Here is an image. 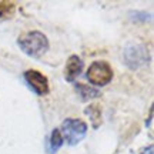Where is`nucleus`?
Listing matches in <instances>:
<instances>
[{
	"label": "nucleus",
	"mask_w": 154,
	"mask_h": 154,
	"mask_svg": "<svg viewBox=\"0 0 154 154\" xmlns=\"http://www.w3.org/2000/svg\"><path fill=\"white\" fill-rule=\"evenodd\" d=\"M17 46L22 49L23 53L34 59L42 57L50 49L47 36L38 30H29V32L22 33L17 37Z\"/></svg>",
	"instance_id": "obj_1"
},
{
	"label": "nucleus",
	"mask_w": 154,
	"mask_h": 154,
	"mask_svg": "<svg viewBox=\"0 0 154 154\" xmlns=\"http://www.w3.org/2000/svg\"><path fill=\"white\" fill-rule=\"evenodd\" d=\"M123 60L130 70L136 72L144 67L150 61L149 50L144 44L140 43H128L123 50Z\"/></svg>",
	"instance_id": "obj_2"
},
{
	"label": "nucleus",
	"mask_w": 154,
	"mask_h": 154,
	"mask_svg": "<svg viewBox=\"0 0 154 154\" xmlns=\"http://www.w3.org/2000/svg\"><path fill=\"white\" fill-rule=\"evenodd\" d=\"M87 123L82 119H66L63 121L61 127L59 128L61 133L63 140H66L69 146H76L82 141L87 134Z\"/></svg>",
	"instance_id": "obj_3"
},
{
	"label": "nucleus",
	"mask_w": 154,
	"mask_h": 154,
	"mask_svg": "<svg viewBox=\"0 0 154 154\" xmlns=\"http://www.w3.org/2000/svg\"><path fill=\"white\" fill-rule=\"evenodd\" d=\"M113 69L109 64V61L104 60H97L93 61L87 70V80L90 82V84L97 86V87H103L106 84L113 80Z\"/></svg>",
	"instance_id": "obj_4"
},
{
	"label": "nucleus",
	"mask_w": 154,
	"mask_h": 154,
	"mask_svg": "<svg viewBox=\"0 0 154 154\" xmlns=\"http://www.w3.org/2000/svg\"><path fill=\"white\" fill-rule=\"evenodd\" d=\"M23 77L36 94H38V96L49 94L50 84L47 77L44 76L43 73H40L38 70H34V69H30V70H26L23 73Z\"/></svg>",
	"instance_id": "obj_5"
},
{
	"label": "nucleus",
	"mask_w": 154,
	"mask_h": 154,
	"mask_svg": "<svg viewBox=\"0 0 154 154\" xmlns=\"http://www.w3.org/2000/svg\"><path fill=\"white\" fill-rule=\"evenodd\" d=\"M83 67H84L83 60L77 54L70 56L66 63V69H64V79H66V82H69V83L74 82L77 77L82 74Z\"/></svg>",
	"instance_id": "obj_6"
},
{
	"label": "nucleus",
	"mask_w": 154,
	"mask_h": 154,
	"mask_svg": "<svg viewBox=\"0 0 154 154\" xmlns=\"http://www.w3.org/2000/svg\"><path fill=\"white\" fill-rule=\"evenodd\" d=\"M74 90L80 96L82 101H88V100L97 99V97L101 96V91H100L99 88L87 86V84H83V83H77L76 86H74Z\"/></svg>",
	"instance_id": "obj_7"
},
{
	"label": "nucleus",
	"mask_w": 154,
	"mask_h": 154,
	"mask_svg": "<svg viewBox=\"0 0 154 154\" xmlns=\"http://www.w3.org/2000/svg\"><path fill=\"white\" fill-rule=\"evenodd\" d=\"M63 137H61V133L59 128H54L53 131L50 133V136L47 137L46 141V151L47 154H56L63 146Z\"/></svg>",
	"instance_id": "obj_8"
},
{
	"label": "nucleus",
	"mask_w": 154,
	"mask_h": 154,
	"mask_svg": "<svg viewBox=\"0 0 154 154\" xmlns=\"http://www.w3.org/2000/svg\"><path fill=\"white\" fill-rule=\"evenodd\" d=\"M84 113L90 117V121H91V126H93L94 130H97L100 126H101V106L99 103H91L90 106H87L84 109Z\"/></svg>",
	"instance_id": "obj_9"
},
{
	"label": "nucleus",
	"mask_w": 154,
	"mask_h": 154,
	"mask_svg": "<svg viewBox=\"0 0 154 154\" xmlns=\"http://www.w3.org/2000/svg\"><path fill=\"white\" fill-rule=\"evenodd\" d=\"M16 14V5L13 2H7V0H2L0 2V22L3 20H9Z\"/></svg>",
	"instance_id": "obj_10"
},
{
	"label": "nucleus",
	"mask_w": 154,
	"mask_h": 154,
	"mask_svg": "<svg viewBox=\"0 0 154 154\" xmlns=\"http://www.w3.org/2000/svg\"><path fill=\"white\" fill-rule=\"evenodd\" d=\"M130 17L133 22H149L151 19V14L146 13V11H130Z\"/></svg>",
	"instance_id": "obj_11"
},
{
	"label": "nucleus",
	"mask_w": 154,
	"mask_h": 154,
	"mask_svg": "<svg viewBox=\"0 0 154 154\" xmlns=\"http://www.w3.org/2000/svg\"><path fill=\"white\" fill-rule=\"evenodd\" d=\"M151 121H153V106L150 107V116H149V120L146 121V127L151 126Z\"/></svg>",
	"instance_id": "obj_12"
},
{
	"label": "nucleus",
	"mask_w": 154,
	"mask_h": 154,
	"mask_svg": "<svg viewBox=\"0 0 154 154\" xmlns=\"http://www.w3.org/2000/svg\"><path fill=\"white\" fill-rule=\"evenodd\" d=\"M138 154H153V146L150 144L149 150H147V147H146V149H143V151H141V153H138Z\"/></svg>",
	"instance_id": "obj_13"
}]
</instances>
